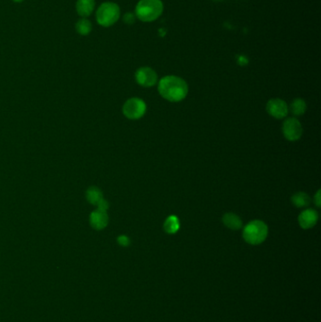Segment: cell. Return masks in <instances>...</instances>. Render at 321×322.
<instances>
[{
  "mask_svg": "<svg viewBox=\"0 0 321 322\" xmlns=\"http://www.w3.org/2000/svg\"><path fill=\"white\" fill-rule=\"evenodd\" d=\"M158 91L162 97L171 102H179L188 92L187 82L176 75H166L158 82Z\"/></svg>",
  "mask_w": 321,
  "mask_h": 322,
  "instance_id": "obj_1",
  "label": "cell"
},
{
  "mask_svg": "<svg viewBox=\"0 0 321 322\" xmlns=\"http://www.w3.org/2000/svg\"><path fill=\"white\" fill-rule=\"evenodd\" d=\"M164 11V4L161 0H139L135 7L136 18L143 23L154 22L157 20Z\"/></svg>",
  "mask_w": 321,
  "mask_h": 322,
  "instance_id": "obj_2",
  "label": "cell"
},
{
  "mask_svg": "<svg viewBox=\"0 0 321 322\" xmlns=\"http://www.w3.org/2000/svg\"><path fill=\"white\" fill-rule=\"evenodd\" d=\"M269 234V228L262 221H252L243 229V239L251 245H259L264 242Z\"/></svg>",
  "mask_w": 321,
  "mask_h": 322,
  "instance_id": "obj_3",
  "label": "cell"
},
{
  "mask_svg": "<svg viewBox=\"0 0 321 322\" xmlns=\"http://www.w3.org/2000/svg\"><path fill=\"white\" fill-rule=\"evenodd\" d=\"M95 17L101 27L110 28L118 22L121 17V9L114 2H104L98 8Z\"/></svg>",
  "mask_w": 321,
  "mask_h": 322,
  "instance_id": "obj_4",
  "label": "cell"
},
{
  "mask_svg": "<svg viewBox=\"0 0 321 322\" xmlns=\"http://www.w3.org/2000/svg\"><path fill=\"white\" fill-rule=\"evenodd\" d=\"M123 113L128 119L138 120L146 113V104L140 98H130L123 106Z\"/></svg>",
  "mask_w": 321,
  "mask_h": 322,
  "instance_id": "obj_5",
  "label": "cell"
},
{
  "mask_svg": "<svg viewBox=\"0 0 321 322\" xmlns=\"http://www.w3.org/2000/svg\"><path fill=\"white\" fill-rule=\"evenodd\" d=\"M136 81L142 87L150 88L155 86L157 82V74L151 67H141L136 71Z\"/></svg>",
  "mask_w": 321,
  "mask_h": 322,
  "instance_id": "obj_6",
  "label": "cell"
},
{
  "mask_svg": "<svg viewBox=\"0 0 321 322\" xmlns=\"http://www.w3.org/2000/svg\"><path fill=\"white\" fill-rule=\"evenodd\" d=\"M283 134L287 141L295 142L302 135V127L296 118H288L283 125Z\"/></svg>",
  "mask_w": 321,
  "mask_h": 322,
  "instance_id": "obj_7",
  "label": "cell"
},
{
  "mask_svg": "<svg viewBox=\"0 0 321 322\" xmlns=\"http://www.w3.org/2000/svg\"><path fill=\"white\" fill-rule=\"evenodd\" d=\"M288 106L284 100L274 98L270 99L267 104V112L270 116L276 119H283L288 114Z\"/></svg>",
  "mask_w": 321,
  "mask_h": 322,
  "instance_id": "obj_8",
  "label": "cell"
},
{
  "mask_svg": "<svg viewBox=\"0 0 321 322\" xmlns=\"http://www.w3.org/2000/svg\"><path fill=\"white\" fill-rule=\"evenodd\" d=\"M90 224L95 230H103L109 225V216L106 211L96 209L90 215Z\"/></svg>",
  "mask_w": 321,
  "mask_h": 322,
  "instance_id": "obj_9",
  "label": "cell"
},
{
  "mask_svg": "<svg viewBox=\"0 0 321 322\" xmlns=\"http://www.w3.org/2000/svg\"><path fill=\"white\" fill-rule=\"evenodd\" d=\"M299 224L301 228L303 229H311L314 225H316L318 221V214L314 209L304 210L300 213L299 216Z\"/></svg>",
  "mask_w": 321,
  "mask_h": 322,
  "instance_id": "obj_10",
  "label": "cell"
},
{
  "mask_svg": "<svg viewBox=\"0 0 321 322\" xmlns=\"http://www.w3.org/2000/svg\"><path fill=\"white\" fill-rule=\"evenodd\" d=\"M95 7V0H77L75 9L78 15L82 18L90 16Z\"/></svg>",
  "mask_w": 321,
  "mask_h": 322,
  "instance_id": "obj_11",
  "label": "cell"
},
{
  "mask_svg": "<svg viewBox=\"0 0 321 322\" xmlns=\"http://www.w3.org/2000/svg\"><path fill=\"white\" fill-rule=\"evenodd\" d=\"M223 223L232 230H239L242 227V220L234 213H226L223 217Z\"/></svg>",
  "mask_w": 321,
  "mask_h": 322,
  "instance_id": "obj_12",
  "label": "cell"
},
{
  "mask_svg": "<svg viewBox=\"0 0 321 322\" xmlns=\"http://www.w3.org/2000/svg\"><path fill=\"white\" fill-rule=\"evenodd\" d=\"M86 198H87L88 202L91 204L97 205L99 202L104 199V196H103V193L100 188L96 187H90L86 191Z\"/></svg>",
  "mask_w": 321,
  "mask_h": 322,
  "instance_id": "obj_13",
  "label": "cell"
},
{
  "mask_svg": "<svg viewBox=\"0 0 321 322\" xmlns=\"http://www.w3.org/2000/svg\"><path fill=\"white\" fill-rule=\"evenodd\" d=\"M291 202L296 207L301 208V207H307L311 202V199L306 193L298 192L292 196Z\"/></svg>",
  "mask_w": 321,
  "mask_h": 322,
  "instance_id": "obj_14",
  "label": "cell"
},
{
  "mask_svg": "<svg viewBox=\"0 0 321 322\" xmlns=\"http://www.w3.org/2000/svg\"><path fill=\"white\" fill-rule=\"evenodd\" d=\"M290 112L296 117L303 115L304 113L306 112V103H305V101L303 99H300V98L295 99L292 102L291 105H290Z\"/></svg>",
  "mask_w": 321,
  "mask_h": 322,
  "instance_id": "obj_15",
  "label": "cell"
},
{
  "mask_svg": "<svg viewBox=\"0 0 321 322\" xmlns=\"http://www.w3.org/2000/svg\"><path fill=\"white\" fill-rule=\"evenodd\" d=\"M163 227H164L165 232L168 234H175L179 230V219L176 216H170L167 218Z\"/></svg>",
  "mask_w": 321,
  "mask_h": 322,
  "instance_id": "obj_16",
  "label": "cell"
},
{
  "mask_svg": "<svg viewBox=\"0 0 321 322\" xmlns=\"http://www.w3.org/2000/svg\"><path fill=\"white\" fill-rule=\"evenodd\" d=\"M92 30V25L91 23L86 19V18H81L80 20H78L76 24H75V30L78 34L82 35V36H87L90 33V31Z\"/></svg>",
  "mask_w": 321,
  "mask_h": 322,
  "instance_id": "obj_17",
  "label": "cell"
},
{
  "mask_svg": "<svg viewBox=\"0 0 321 322\" xmlns=\"http://www.w3.org/2000/svg\"><path fill=\"white\" fill-rule=\"evenodd\" d=\"M136 19H137V18H136V15H135V14H132V13H127L126 15H124V17H123L124 22L127 24V25H132V24H134Z\"/></svg>",
  "mask_w": 321,
  "mask_h": 322,
  "instance_id": "obj_18",
  "label": "cell"
},
{
  "mask_svg": "<svg viewBox=\"0 0 321 322\" xmlns=\"http://www.w3.org/2000/svg\"><path fill=\"white\" fill-rule=\"evenodd\" d=\"M117 242L119 243V245H121V246H123V247H127V246H129V244H130V240H129V238L128 237H127V236H120V237H118V239H117Z\"/></svg>",
  "mask_w": 321,
  "mask_h": 322,
  "instance_id": "obj_19",
  "label": "cell"
},
{
  "mask_svg": "<svg viewBox=\"0 0 321 322\" xmlns=\"http://www.w3.org/2000/svg\"><path fill=\"white\" fill-rule=\"evenodd\" d=\"M109 206H110L109 202H108V201H105V199H103V200H101V201L99 202V203H98L97 209L106 211V210L109 209Z\"/></svg>",
  "mask_w": 321,
  "mask_h": 322,
  "instance_id": "obj_20",
  "label": "cell"
},
{
  "mask_svg": "<svg viewBox=\"0 0 321 322\" xmlns=\"http://www.w3.org/2000/svg\"><path fill=\"white\" fill-rule=\"evenodd\" d=\"M314 203L317 207H320V190H317L316 194L314 196Z\"/></svg>",
  "mask_w": 321,
  "mask_h": 322,
  "instance_id": "obj_21",
  "label": "cell"
},
{
  "mask_svg": "<svg viewBox=\"0 0 321 322\" xmlns=\"http://www.w3.org/2000/svg\"><path fill=\"white\" fill-rule=\"evenodd\" d=\"M14 2H15V3H21V2H23L24 0H13Z\"/></svg>",
  "mask_w": 321,
  "mask_h": 322,
  "instance_id": "obj_22",
  "label": "cell"
}]
</instances>
